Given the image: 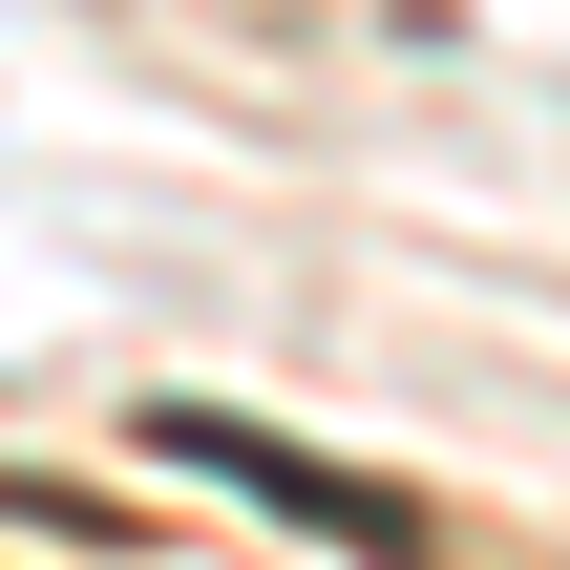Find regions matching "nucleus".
<instances>
[{
    "label": "nucleus",
    "instance_id": "f257e3e1",
    "mask_svg": "<svg viewBox=\"0 0 570 570\" xmlns=\"http://www.w3.org/2000/svg\"><path fill=\"white\" fill-rule=\"evenodd\" d=\"M148 465H190V487H254L275 529H317V550H360V570H423V508H402V487H360V465H317V444L233 423V402H148Z\"/></svg>",
    "mask_w": 570,
    "mask_h": 570
},
{
    "label": "nucleus",
    "instance_id": "f03ea898",
    "mask_svg": "<svg viewBox=\"0 0 570 570\" xmlns=\"http://www.w3.org/2000/svg\"><path fill=\"white\" fill-rule=\"evenodd\" d=\"M0 529H85V550H127V508H85V487H42V465H0Z\"/></svg>",
    "mask_w": 570,
    "mask_h": 570
}]
</instances>
